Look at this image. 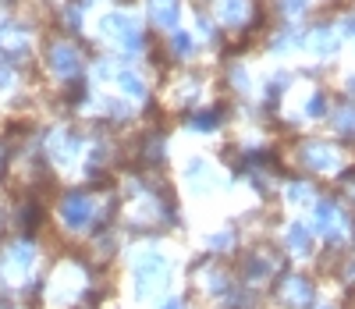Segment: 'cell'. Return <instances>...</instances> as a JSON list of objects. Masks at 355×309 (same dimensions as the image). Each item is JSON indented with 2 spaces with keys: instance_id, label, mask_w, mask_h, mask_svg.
<instances>
[{
  "instance_id": "6da1fadb",
  "label": "cell",
  "mask_w": 355,
  "mask_h": 309,
  "mask_svg": "<svg viewBox=\"0 0 355 309\" xmlns=\"http://www.w3.org/2000/svg\"><path fill=\"white\" fill-rule=\"evenodd\" d=\"M153 11H157L160 22H174V0H157Z\"/></svg>"
}]
</instances>
